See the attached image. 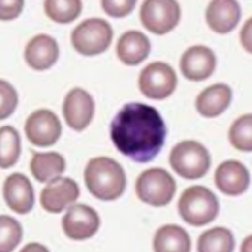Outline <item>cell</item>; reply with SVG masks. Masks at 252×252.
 I'll return each instance as SVG.
<instances>
[{"mask_svg":"<svg viewBox=\"0 0 252 252\" xmlns=\"http://www.w3.org/2000/svg\"><path fill=\"white\" fill-rule=\"evenodd\" d=\"M20 135L12 126H2L0 129V167H12L20 157Z\"/></svg>","mask_w":252,"mask_h":252,"instance_id":"24","label":"cell"},{"mask_svg":"<svg viewBox=\"0 0 252 252\" xmlns=\"http://www.w3.org/2000/svg\"><path fill=\"white\" fill-rule=\"evenodd\" d=\"M178 211L187 223L202 226L216 219L219 213V201L207 187L191 186L179 197Z\"/></svg>","mask_w":252,"mask_h":252,"instance_id":"3","label":"cell"},{"mask_svg":"<svg viewBox=\"0 0 252 252\" xmlns=\"http://www.w3.org/2000/svg\"><path fill=\"white\" fill-rule=\"evenodd\" d=\"M2 12H0V19L2 20H12L15 19L17 15H19L23 9V2L19 0V2H2Z\"/></svg>","mask_w":252,"mask_h":252,"instance_id":"29","label":"cell"},{"mask_svg":"<svg viewBox=\"0 0 252 252\" xmlns=\"http://www.w3.org/2000/svg\"><path fill=\"white\" fill-rule=\"evenodd\" d=\"M0 93H2V108H0V119H6L12 114L17 106V93L15 90L5 81L0 82Z\"/></svg>","mask_w":252,"mask_h":252,"instance_id":"27","label":"cell"},{"mask_svg":"<svg viewBox=\"0 0 252 252\" xmlns=\"http://www.w3.org/2000/svg\"><path fill=\"white\" fill-rule=\"evenodd\" d=\"M135 191L141 202L152 207H164L173 199L176 183L164 169H149L137 178Z\"/></svg>","mask_w":252,"mask_h":252,"instance_id":"6","label":"cell"},{"mask_svg":"<svg viewBox=\"0 0 252 252\" xmlns=\"http://www.w3.org/2000/svg\"><path fill=\"white\" fill-rule=\"evenodd\" d=\"M110 134L120 154L135 163H149L164 146L167 129L154 106L134 102L114 116Z\"/></svg>","mask_w":252,"mask_h":252,"instance_id":"1","label":"cell"},{"mask_svg":"<svg viewBox=\"0 0 252 252\" xmlns=\"http://www.w3.org/2000/svg\"><path fill=\"white\" fill-rule=\"evenodd\" d=\"M205 17L214 32L228 33L239 23L240 6L236 0H213L208 3Z\"/></svg>","mask_w":252,"mask_h":252,"instance_id":"17","label":"cell"},{"mask_svg":"<svg viewBox=\"0 0 252 252\" xmlns=\"http://www.w3.org/2000/svg\"><path fill=\"white\" fill-rule=\"evenodd\" d=\"M178 79L175 70L166 63H152L141 70L138 78L140 92L149 99L163 100L173 94Z\"/></svg>","mask_w":252,"mask_h":252,"instance_id":"7","label":"cell"},{"mask_svg":"<svg viewBox=\"0 0 252 252\" xmlns=\"http://www.w3.org/2000/svg\"><path fill=\"white\" fill-rule=\"evenodd\" d=\"M183 75L193 82L208 79L216 68V57L207 46H193L187 49L181 57Z\"/></svg>","mask_w":252,"mask_h":252,"instance_id":"13","label":"cell"},{"mask_svg":"<svg viewBox=\"0 0 252 252\" xmlns=\"http://www.w3.org/2000/svg\"><path fill=\"white\" fill-rule=\"evenodd\" d=\"M88 191L96 199L116 201L126 189V175L116 159L108 157H96L88 161L84 172Z\"/></svg>","mask_w":252,"mask_h":252,"instance_id":"2","label":"cell"},{"mask_svg":"<svg viewBox=\"0 0 252 252\" xmlns=\"http://www.w3.org/2000/svg\"><path fill=\"white\" fill-rule=\"evenodd\" d=\"M60 55L58 43L49 35L33 37L25 49V60L33 70H47L57 63Z\"/></svg>","mask_w":252,"mask_h":252,"instance_id":"16","label":"cell"},{"mask_svg":"<svg viewBox=\"0 0 252 252\" xmlns=\"http://www.w3.org/2000/svg\"><path fill=\"white\" fill-rule=\"evenodd\" d=\"M103 11L111 17H125L132 12L135 8V0H122V2H113V0H102L100 2Z\"/></svg>","mask_w":252,"mask_h":252,"instance_id":"28","label":"cell"},{"mask_svg":"<svg viewBox=\"0 0 252 252\" xmlns=\"http://www.w3.org/2000/svg\"><path fill=\"white\" fill-rule=\"evenodd\" d=\"M117 57L126 65H138L143 63L151 52V41L143 32L128 31L119 38Z\"/></svg>","mask_w":252,"mask_h":252,"instance_id":"18","label":"cell"},{"mask_svg":"<svg viewBox=\"0 0 252 252\" xmlns=\"http://www.w3.org/2000/svg\"><path fill=\"white\" fill-rule=\"evenodd\" d=\"M79 197V186L71 178L58 176L43 189L40 202L49 213H61Z\"/></svg>","mask_w":252,"mask_h":252,"instance_id":"12","label":"cell"},{"mask_svg":"<svg viewBox=\"0 0 252 252\" xmlns=\"http://www.w3.org/2000/svg\"><path fill=\"white\" fill-rule=\"evenodd\" d=\"M82 11V2L79 0H46L44 12L50 20L57 23L75 22Z\"/></svg>","mask_w":252,"mask_h":252,"instance_id":"23","label":"cell"},{"mask_svg":"<svg viewBox=\"0 0 252 252\" xmlns=\"http://www.w3.org/2000/svg\"><path fill=\"white\" fill-rule=\"evenodd\" d=\"M229 141L237 151H252V116L245 114L239 117L229 128Z\"/></svg>","mask_w":252,"mask_h":252,"instance_id":"25","label":"cell"},{"mask_svg":"<svg viewBox=\"0 0 252 252\" xmlns=\"http://www.w3.org/2000/svg\"><path fill=\"white\" fill-rule=\"evenodd\" d=\"M113 41L111 25L102 19H88L71 32V44L81 55L93 57L103 53Z\"/></svg>","mask_w":252,"mask_h":252,"instance_id":"5","label":"cell"},{"mask_svg":"<svg viewBox=\"0 0 252 252\" xmlns=\"http://www.w3.org/2000/svg\"><path fill=\"white\" fill-rule=\"evenodd\" d=\"M169 161L172 169L179 176L187 179H197L207 175L211 164V157L207 148L202 146L201 143L187 140L173 146Z\"/></svg>","mask_w":252,"mask_h":252,"instance_id":"4","label":"cell"},{"mask_svg":"<svg viewBox=\"0 0 252 252\" xmlns=\"http://www.w3.org/2000/svg\"><path fill=\"white\" fill-rule=\"evenodd\" d=\"M181 17L179 3L175 0H146L140 9L141 25L157 35L175 29Z\"/></svg>","mask_w":252,"mask_h":252,"instance_id":"8","label":"cell"},{"mask_svg":"<svg viewBox=\"0 0 252 252\" xmlns=\"http://www.w3.org/2000/svg\"><path fill=\"white\" fill-rule=\"evenodd\" d=\"M236 246L232 232L218 226L201 234L197 240V252H231Z\"/></svg>","mask_w":252,"mask_h":252,"instance_id":"22","label":"cell"},{"mask_svg":"<svg viewBox=\"0 0 252 252\" xmlns=\"http://www.w3.org/2000/svg\"><path fill=\"white\" fill-rule=\"evenodd\" d=\"M191 242L184 228L178 225L161 226L154 239V251L157 252H189Z\"/></svg>","mask_w":252,"mask_h":252,"instance_id":"21","label":"cell"},{"mask_svg":"<svg viewBox=\"0 0 252 252\" xmlns=\"http://www.w3.org/2000/svg\"><path fill=\"white\" fill-rule=\"evenodd\" d=\"M61 122L55 113L49 110H38L32 113L25 123V134L35 146H52L61 137Z\"/></svg>","mask_w":252,"mask_h":252,"instance_id":"9","label":"cell"},{"mask_svg":"<svg viewBox=\"0 0 252 252\" xmlns=\"http://www.w3.org/2000/svg\"><path fill=\"white\" fill-rule=\"evenodd\" d=\"M232 92L226 84H214L205 88L196 99V110L204 117H216L229 106Z\"/></svg>","mask_w":252,"mask_h":252,"instance_id":"19","label":"cell"},{"mask_svg":"<svg viewBox=\"0 0 252 252\" xmlns=\"http://www.w3.org/2000/svg\"><path fill=\"white\" fill-rule=\"evenodd\" d=\"M63 114L71 129L84 131L94 114L93 97L82 88L70 90L63 103Z\"/></svg>","mask_w":252,"mask_h":252,"instance_id":"11","label":"cell"},{"mask_svg":"<svg viewBox=\"0 0 252 252\" xmlns=\"http://www.w3.org/2000/svg\"><path fill=\"white\" fill-rule=\"evenodd\" d=\"M214 183L222 193L228 196H239L249 187L251 176L248 169L236 159L222 163L214 173Z\"/></svg>","mask_w":252,"mask_h":252,"instance_id":"14","label":"cell"},{"mask_svg":"<svg viewBox=\"0 0 252 252\" xmlns=\"http://www.w3.org/2000/svg\"><path fill=\"white\" fill-rule=\"evenodd\" d=\"M65 170V159L58 152H33L31 172L40 183H50Z\"/></svg>","mask_w":252,"mask_h":252,"instance_id":"20","label":"cell"},{"mask_svg":"<svg viewBox=\"0 0 252 252\" xmlns=\"http://www.w3.org/2000/svg\"><path fill=\"white\" fill-rule=\"evenodd\" d=\"M6 205L19 214H26L33 207V189L29 178L23 173H12L3 183Z\"/></svg>","mask_w":252,"mask_h":252,"instance_id":"15","label":"cell"},{"mask_svg":"<svg viewBox=\"0 0 252 252\" xmlns=\"http://www.w3.org/2000/svg\"><path fill=\"white\" fill-rule=\"evenodd\" d=\"M0 232H2V242H0V251L2 252H9L15 249L23 236L22 225L9 216L0 218Z\"/></svg>","mask_w":252,"mask_h":252,"instance_id":"26","label":"cell"},{"mask_svg":"<svg viewBox=\"0 0 252 252\" xmlns=\"http://www.w3.org/2000/svg\"><path fill=\"white\" fill-rule=\"evenodd\" d=\"M100 226L99 214L88 205H71L63 218V231L71 240L93 237Z\"/></svg>","mask_w":252,"mask_h":252,"instance_id":"10","label":"cell"}]
</instances>
